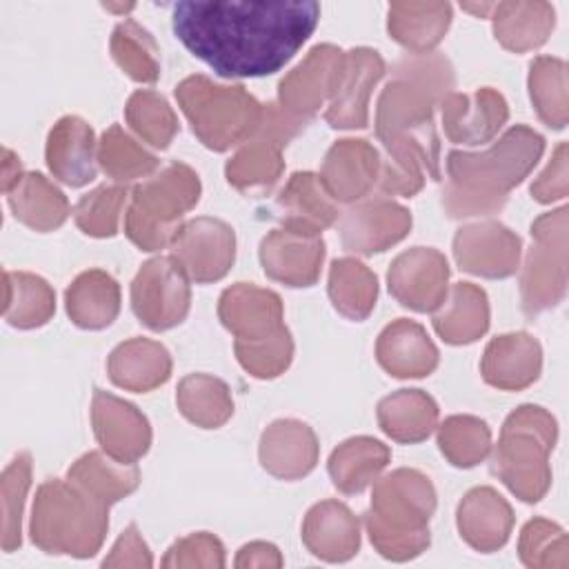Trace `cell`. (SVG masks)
Segmentation results:
<instances>
[{
    "label": "cell",
    "instance_id": "obj_1",
    "mask_svg": "<svg viewBox=\"0 0 569 569\" xmlns=\"http://www.w3.org/2000/svg\"><path fill=\"white\" fill-rule=\"evenodd\" d=\"M320 4L180 0L171 7L176 38L222 78H262L280 71L309 40Z\"/></svg>",
    "mask_w": 569,
    "mask_h": 569
},
{
    "label": "cell",
    "instance_id": "obj_2",
    "mask_svg": "<svg viewBox=\"0 0 569 569\" xmlns=\"http://www.w3.org/2000/svg\"><path fill=\"white\" fill-rule=\"evenodd\" d=\"M453 89V69L440 53L402 58L376 104V136L385 147L378 187L411 198L425 176L440 180V140L433 107Z\"/></svg>",
    "mask_w": 569,
    "mask_h": 569
},
{
    "label": "cell",
    "instance_id": "obj_3",
    "mask_svg": "<svg viewBox=\"0 0 569 569\" xmlns=\"http://www.w3.org/2000/svg\"><path fill=\"white\" fill-rule=\"evenodd\" d=\"M545 138L527 124L507 129L498 142L480 153L449 151L442 209L449 218L498 213L513 187L538 164Z\"/></svg>",
    "mask_w": 569,
    "mask_h": 569
},
{
    "label": "cell",
    "instance_id": "obj_4",
    "mask_svg": "<svg viewBox=\"0 0 569 569\" xmlns=\"http://www.w3.org/2000/svg\"><path fill=\"white\" fill-rule=\"evenodd\" d=\"M433 511L436 489L431 480L418 469L400 467L373 482L365 529L382 558L405 562L429 547Z\"/></svg>",
    "mask_w": 569,
    "mask_h": 569
},
{
    "label": "cell",
    "instance_id": "obj_5",
    "mask_svg": "<svg viewBox=\"0 0 569 569\" xmlns=\"http://www.w3.org/2000/svg\"><path fill=\"white\" fill-rule=\"evenodd\" d=\"M109 529V507L96 502L69 480H47L38 487L29 520L31 542L44 553L91 558Z\"/></svg>",
    "mask_w": 569,
    "mask_h": 569
},
{
    "label": "cell",
    "instance_id": "obj_6",
    "mask_svg": "<svg viewBox=\"0 0 569 569\" xmlns=\"http://www.w3.org/2000/svg\"><path fill=\"white\" fill-rule=\"evenodd\" d=\"M556 440V418L540 405H520L502 422L491 473L522 502L542 500L551 487L549 456Z\"/></svg>",
    "mask_w": 569,
    "mask_h": 569
},
{
    "label": "cell",
    "instance_id": "obj_7",
    "mask_svg": "<svg viewBox=\"0 0 569 569\" xmlns=\"http://www.w3.org/2000/svg\"><path fill=\"white\" fill-rule=\"evenodd\" d=\"M200 178L184 162H171L131 189L124 211V233L140 251L171 244L182 216L200 200Z\"/></svg>",
    "mask_w": 569,
    "mask_h": 569
},
{
    "label": "cell",
    "instance_id": "obj_8",
    "mask_svg": "<svg viewBox=\"0 0 569 569\" xmlns=\"http://www.w3.org/2000/svg\"><path fill=\"white\" fill-rule=\"evenodd\" d=\"M176 100L196 138L211 151L247 142L260 127L264 104L242 84H216L207 76H189L176 87Z\"/></svg>",
    "mask_w": 569,
    "mask_h": 569
},
{
    "label": "cell",
    "instance_id": "obj_9",
    "mask_svg": "<svg viewBox=\"0 0 569 569\" xmlns=\"http://www.w3.org/2000/svg\"><path fill=\"white\" fill-rule=\"evenodd\" d=\"M533 244L520 269V300L527 316L558 307L567 293V207L531 222Z\"/></svg>",
    "mask_w": 569,
    "mask_h": 569
},
{
    "label": "cell",
    "instance_id": "obj_10",
    "mask_svg": "<svg viewBox=\"0 0 569 569\" xmlns=\"http://www.w3.org/2000/svg\"><path fill=\"white\" fill-rule=\"evenodd\" d=\"M305 124L278 104H264L260 127L224 164L227 182L244 196H264L271 191L284 171L282 149Z\"/></svg>",
    "mask_w": 569,
    "mask_h": 569
},
{
    "label": "cell",
    "instance_id": "obj_11",
    "mask_svg": "<svg viewBox=\"0 0 569 569\" xmlns=\"http://www.w3.org/2000/svg\"><path fill=\"white\" fill-rule=\"evenodd\" d=\"M189 276L173 256L147 260L131 282V309L151 331H167L180 325L191 307Z\"/></svg>",
    "mask_w": 569,
    "mask_h": 569
},
{
    "label": "cell",
    "instance_id": "obj_12",
    "mask_svg": "<svg viewBox=\"0 0 569 569\" xmlns=\"http://www.w3.org/2000/svg\"><path fill=\"white\" fill-rule=\"evenodd\" d=\"M169 249L189 280L209 284L229 273L236 260V233L224 220L200 216L180 224Z\"/></svg>",
    "mask_w": 569,
    "mask_h": 569
},
{
    "label": "cell",
    "instance_id": "obj_13",
    "mask_svg": "<svg viewBox=\"0 0 569 569\" xmlns=\"http://www.w3.org/2000/svg\"><path fill=\"white\" fill-rule=\"evenodd\" d=\"M345 67V51L336 44H316L278 84V107L309 122L331 100Z\"/></svg>",
    "mask_w": 569,
    "mask_h": 569
},
{
    "label": "cell",
    "instance_id": "obj_14",
    "mask_svg": "<svg viewBox=\"0 0 569 569\" xmlns=\"http://www.w3.org/2000/svg\"><path fill=\"white\" fill-rule=\"evenodd\" d=\"M389 293L418 313L436 311L449 291V262L433 247H411L391 260Z\"/></svg>",
    "mask_w": 569,
    "mask_h": 569
},
{
    "label": "cell",
    "instance_id": "obj_15",
    "mask_svg": "<svg viewBox=\"0 0 569 569\" xmlns=\"http://www.w3.org/2000/svg\"><path fill=\"white\" fill-rule=\"evenodd\" d=\"M522 240L496 220L462 224L453 236V258L467 273L480 278H509L520 269Z\"/></svg>",
    "mask_w": 569,
    "mask_h": 569
},
{
    "label": "cell",
    "instance_id": "obj_16",
    "mask_svg": "<svg viewBox=\"0 0 569 569\" xmlns=\"http://www.w3.org/2000/svg\"><path fill=\"white\" fill-rule=\"evenodd\" d=\"M91 427L102 451L120 462L136 465L151 447L147 416L136 405L102 389L93 391Z\"/></svg>",
    "mask_w": 569,
    "mask_h": 569
},
{
    "label": "cell",
    "instance_id": "obj_17",
    "mask_svg": "<svg viewBox=\"0 0 569 569\" xmlns=\"http://www.w3.org/2000/svg\"><path fill=\"white\" fill-rule=\"evenodd\" d=\"M385 76V60L376 49L356 47L345 51L338 87L327 102L325 120L333 129H365L369 124V98Z\"/></svg>",
    "mask_w": 569,
    "mask_h": 569
},
{
    "label": "cell",
    "instance_id": "obj_18",
    "mask_svg": "<svg viewBox=\"0 0 569 569\" xmlns=\"http://www.w3.org/2000/svg\"><path fill=\"white\" fill-rule=\"evenodd\" d=\"M411 231V213L402 204L378 196L362 200L340 220L342 247L351 253L373 256L398 244Z\"/></svg>",
    "mask_w": 569,
    "mask_h": 569
},
{
    "label": "cell",
    "instance_id": "obj_19",
    "mask_svg": "<svg viewBox=\"0 0 569 569\" xmlns=\"http://www.w3.org/2000/svg\"><path fill=\"white\" fill-rule=\"evenodd\" d=\"M445 136L456 144H485L509 118L507 100L491 87H480L473 93L449 91L440 100Z\"/></svg>",
    "mask_w": 569,
    "mask_h": 569
},
{
    "label": "cell",
    "instance_id": "obj_20",
    "mask_svg": "<svg viewBox=\"0 0 569 569\" xmlns=\"http://www.w3.org/2000/svg\"><path fill=\"white\" fill-rule=\"evenodd\" d=\"M218 318L233 342L267 340L284 329L280 296L251 282H236L220 293Z\"/></svg>",
    "mask_w": 569,
    "mask_h": 569
},
{
    "label": "cell",
    "instance_id": "obj_21",
    "mask_svg": "<svg viewBox=\"0 0 569 569\" xmlns=\"http://www.w3.org/2000/svg\"><path fill=\"white\" fill-rule=\"evenodd\" d=\"M325 240L313 233L289 229L269 231L258 249L267 278L287 287H311L320 278L325 262Z\"/></svg>",
    "mask_w": 569,
    "mask_h": 569
},
{
    "label": "cell",
    "instance_id": "obj_22",
    "mask_svg": "<svg viewBox=\"0 0 569 569\" xmlns=\"http://www.w3.org/2000/svg\"><path fill=\"white\" fill-rule=\"evenodd\" d=\"M380 176V151L362 138H342L333 142L318 173L325 191L340 204L362 200Z\"/></svg>",
    "mask_w": 569,
    "mask_h": 569
},
{
    "label": "cell",
    "instance_id": "obj_23",
    "mask_svg": "<svg viewBox=\"0 0 569 569\" xmlns=\"http://www.w3.org/2000/svg\"><path fill=\"white\" fill-rule=\"evenodd\" d=\"M320 445L316 431L296 418L273 420L260 436L258 460L280 480H298L316 469Z\"/></svg>",
    "mask_w": 569,
    "mask_h": 569
},
{
    "label": "cell",
    "instance_id": "obj_24",
    "mask_svg": "<svg viewBox=\"0 0 569 569\" xmlns=\"http://www.w3.org/2000/svg\"><path fill=\"white\" fill-rule=\"evenodd\" d=\"M44 160L53 178L69 187H84L98 171L93 129L80 116H62L47 136Z\"/></svg>",
    "mask_w": 569,
    "mask_h": 569
},
{
    "label": "cell",
    "instance_id": "obj_25",
    "mask_svg": "<svg viewBox=\"0 0 569 569\" xmlns=\"http://www.w3.org/2000/svg\"><path fill=\"white\" fill-rule=\"evenodd\" d=\"M542 347L527 331H511L489 340L480 360L482 380L502 391H520L538 380Z\"/></svg>",
    "mask_w": 569,
    "mask_h": 569
},
{
    "label": "cell",
    "instance_id": "obj_26",
    "mask_svg": "<svg viewBox=\"0 0 569 569\" xmlns=\"http://www.w3.org/2000/svg\"><path fill=\"white\" fill-rule=\"evenodd\" d=\"M273 213L282 229L320 236L338 222V202L325 191L311 171H296L273 202Z\"/></svg>",
    "mask_w": 569,
    "mask_h": 569
},
{
    "label": "cell",
    "instance_id": "obj_27",
    "mask_svg": "<svg viewBox=\"0 0 569 569\" xmlns=\"http://www.w3.org/2000/svg\"><path fill=\"white\" fill-rule=\"evenodd\" d=\"M456 525L471 549L491 553L507 545L513 529V511L493 487H476L458 502Z\"/></svg>",
    "mask_w": 569,
    "mask_h": 569
},
{
    "label": "cell",
    "instance_id": "obj_28",
    "mask_svg": "<svg viewBox=\"0 0 569 569\" xmlns=\"http://www.w3.org/2000/svg\"><path fill=\"white\" fill-rule=\"evenodd\" d=\"M376 358L393 378H425L438 367L440 353L422 325L398 318L380 331Z\"/></svg>",
    "mask_w": 569,
    "mask_h": 569
},
{
    "label": "cell",
    "instance_id": "obj_29",
    "mask_svg": "<svg viewBox=\"0 0 569 569\" xmlns=\"http://www.w3.org/2000/svg\"><path fill=\"white\" fill-rule=\"evenodd\" d=\"M302 542L320 560L345 562L360 549V522L340 500L316 502L302 520Z\"/></svg>",
    "mask_w": 569,
    "mask_h": 569
},
{
    "label": "cell",
    "instance_id": "obj_30",
    "mask_svg": "<svg viewBox=\"0 0 569 569\" xmlns=\"http://www.w3.org/2000/svg\"><path fill=\"white\" fill-rule=\"evenodd\" d=\"M171 356L164 345L136 336L120 342L107 358V373L120 389L147 393L171 378Z\"/></svg>",
    "mask_w": 569,
    "mask_h": 569
},
{
    "label": "cell",
    "instance_id": "obj_31",
    "mask_svg": "<svg viewBox=\"0 0 569 569\" xmlns=\"http://www.w3.org/2000/svg\"><path fill=\"white\" fill-rule=\"evenodd\" d=\"M489 18L493 38L513 53L542 47L556 27V9L549 2H493Z\"/></svg>",
    "mask_w": 569,
    "mask_h": 569
},
{
    "label": "cell",
    "instance_id": "obj_32",
    "mask_svg": "<svg viewBox=\"0 0 569 569\" xmlns=\"http://www.w3.org/2000/svg\"><path fill=\"white\" fill-rule=\"evenodd\" d=\"M451 24L449 2H391L387 31L413 56L431 53Z\"/></svg>",
    "mask_w": 569,
    "mask_h": 569
},
{
    "label": "cell",
    "instance_id": "obj_33",
    "mask_svg": "<svg viewBox=\"0 0 569 569\" xmlns=\"http://www.w3.org/2000/svg\"><path fill=\"white\" fill-rule=\"evenodd\" d=\"M433 329L447 345H471L489 329V300L473 282H456L433 313Z\"/></svg>",
    "mask_w": 569,
    "mask_h": 569
},
{
    "label": "cell",
    "instance_id": "obj_34",
    "mask_svg": "<svg viewBox=\"0 0 569 569\" xmlns=\"http://www.w3.org/2000/svg\"><path fill=\"white\" fill-rule=\"evenodd\" d=\"M64 309L76 327L104 329L120 313V284L102 269L82 271L64 291Z\"/></svg>",
    "mask_w": 569,
    "mask_h": 569
},
{
    "label": "cell",
    "instance_id": "obj_35",
    "mask_svg": "<svg viewBox=\"0 0 569 569\" xmlns=\"http://www.w3.org/2000/svg\"><path fill=\"white\" fill-rule=\"evenodd\" d=\"M376 416L385 436L405 445L427 440L438 427V405L422 389H398L385 396Z\"/></svg>",
    "mask_w": 569,
    "mask_h": 569
},
{
    "label": "cell",
    "instance_id": "obj_36",
    "mask_svg": "<svg viewBox=\"0 0 569 569\" xmlns=\"http://www.w3.org/2000/svg\"><path fill=\"white\" fill-rule=\"evenodd\" d=\"M391 451L371 436H353L340 442L327 462L333 487L340 493H360L387 469Z\"/></svg>",
    "mask_w": 569,
    "mask_h": 569
},
{
    "label": "cell",
    "instance_id": "obj_37",
    "mask_svg": "<svg viewBox=\"0 0 569 569\" xmlns=\"http://www.w3.org/2000/svg\"><path fill=\"white\" fill-rule=\"evenodd\" d=\"M67 480L96 502L111 507L138 489L140 471L104 451H87L69 467Z\"/></svg>",
    "mask_w": 569,
    "mask_h": 569
},
{
    "label": "cell",
    "instance_id": "obj_38",
    "mask_svg": "<svg viewBox=\"0 0 569 569\" xmlns=\"http://www.w3.org/2000/svg\"><path fill=\"white\" fill-rule=\"evenodd\" d=\"M7 202L18 222L40 233L62 227L71 213L67 196L38 171L24 173L7 193Z\"/></svg>",
    "mask_w": 569,
    "mask_h": 569
},
{
    "label": "cell",
    "instance_id": "obj_39",
    "mask_svg": "<svg viewBox=\"0 0 569 569\" xmlns=\"http://www.w3.org/2000/svg\"><path fill=\"white\" fill-rule=\"evenodd\" d=\"M329 300L349 320H365L378 300L376 273L356 258H336L329 267Z\"/></svg>",
    "mask_w": 569,
    "mask_h": 569
},
{
    "label": "cell",
    "instance_id": "obj_40",
    "mask_svg": "<svg viewBox=\"0 0 569 569\" xmlns=\"http://www.w3.org/2000/svg\"><path fill=\"white\" fill-rule=\"evenodd\" d=\"M56 293L51 284L29 271H4V320L16 329H36L51 320Z\"/></svg>",
    "mask_w": 569,
    "mask_h": 569
},
{
    "label": "cell",
    "instance_id": "obj_41",
    "mask_svg": "<svg viewBox=\"0 0 569 569\" xmlns=\"http://www.w3.org/2000/svg\"><path fill=\"white\" fill-rule=\"evenodd\" d=\"M180 413L202 429H218L233 416V398L224 380L209 373H189L178 382Z\"/></svg>",
    "mask_w": 569,
    "mask_h": 569
},
{
    "label": "cell",
    "instance_id": "obj_42",
    "mask_svg": "<svg viewBox=\"0 0 569 569\" xmlns=\"http://www.w3.org/2000/svg\"><path fill=\"white\" fill-rule=\"evenodd\" d=\"M527 87L538 118L551 129H565L569 118L567 62L553 56L533 58Z\"/></svg>",
    "mask_w": 569,
    "mask_h": 569
},
{
    "label": "cell",
    "instance_id": "obj_43",
    "mask_svg": "<svg viewBox=\"0 0 569 569\" xmlns=\"http://www.w3.org/2000/svg\"><path fill=\"white\" fill-rule=\"evenodd\" d=\"M116 64L136 82L153 84L160 78V47L153 36L136 20L116 24L109 40Z\"/></svg>",
    "mask_w": 569,
    "mask_h": 569
},
{
    "label": "cell",
    "instance_id": "obj_44",
    "mask_svg": "<svg viewBox=\"0 0 569 569\" xmlns=\"http://www.w3.org/2000/svg\"><path fill=\"white\" fill-rule=\"evenodd\" d=\"M438 449L458 469L480 465L491 451V429L476 416H449L438 427Z\"/></svg>",
    "mask_w": 569,
    "mask_h": 569
},
{
    "label": "cell",
    "instance_id": "obj_45",
    "mask_svg": "<svg viewBox=\"0 0 569 569\" xmlns=\"http://www.w3.org/2000/svg\"><path fill=\"white\" fill-rule=\"evenodd\" d=\"M98 164L116 182H129L153 176L158 158L138 144L120 124H111L100 136Z\"/></svg>",
    "mask_w": 569,
    "mask_h": 569
},
{
    "label": "cell",
    "instance_id": "obj_46",
    "mask_svg": "<svg viewBox=\"0 0 569 569\" xmlns=\"http://www.w3.org/2000/svg\"><path fill=\"white\" fill-rule=\"evenodd\" d=\"M124 118L138 138H142L153 149H167L180 129L167 98L151 89H138L129 96Z\"/></svg>",
    "mask_w": 569,
    "mask_h": 569
},
{
    "label": "cell",
    "instance_id": "obj_47",
    "mask_svg": "<svg viewBox=\"0 0 569 569\" xmlns=\"http://www.w3.org/2000/svg\"><path fill=\"white\" fill-rule=\"evenodd\" d=\"M131 191L127 184H100L84 193L76 207L73 218L82 233L91 238H111L118 233L122 207Z\"/></svg>",
    "mask_w": 569,
    "mask_h": 569
},
{
    "label": "cell",
    "instance_id": "obj_48",
    "mask_svg": "<svg viewBox=\"0 0 569 569\" xmlns=\"http://www.w3.org/2000/svg\"><path fill=\"white\" fill-rule=\"evenodd\" d=\"M518 556L531 569H567L569 542L565 529L545 518L529 520L518 538Z\"/></svg>",
    "mask_w": 569,
    "mask_h": 569
},
{
    "label": "cell",
    "instance_id": "obj_49",
    "mask_svg": "<svg viewBox=\"0 0 569 569\" xmlns=\"http://www.w3.org/2000/svg\"><path fill=\"white\" fill-rule=\"evenodd\" d=\"M31 487V456L18 453L0 480L2 496V549L16 551L22 542V511Z\"/></svg>",
    "mask_w": 569,
    "mask_h": 569
},
{
    "label": "cell",
    "instance_id": "obj_50",
    "mask_svg": "<svg viewBox=\"0 0 569 569\" xmlns=\"http://www.w3.org/2000/svg\"><path fill=\"white\" fill-rule=\"evenodd\" d=\"M240 367L260 380H271L284 373L293 360V338L284 327L280 333L258 342H233Z\"/></svg>",
    "mask_w": 569,
    "mask_h": 569
},
{
    "label": "cell",
    "instance_id": "obj_51",
    "mask_svg": "<svg viewBox=\"0 0 569 569\" xmlns=\"http://www.w3.org/2000/svg\"><path fill=\"white\" fill-rule=\"evenodd\" d=\"M162 567H173V569H182V567H204V569H220L224 567V547L222 542L209 533V531H198V533H189L180 540H176L162 562Z\"/></svg>",
    "mask_w": 569,
    "mask_h": 569
},
{
    "label": "cell",
    "instance_id": "obj_52",
    "mask_svg": "<svg viewBox=\"0 0 569 569\" xmlns=\"http://www.w3.org/2000/svg\"><path fill=\"white\" fill-rule=\"evenodd\" d=\"M567 142H560L551 153L549 164L540 171V176L531 182V198L549 204L562 200L569 193V169H567Z\"/></svg>",
    "mask_w": 569,
    "mask_h": 569
},
{
    "label": "cell",
    "instance_id": "obj_53",
    "mask_svg": "<svg viewBox=\"0 0 569 569\" xmlns=\"http://www.w3.org/2000/svg\"><path fill=\"white\" fill-rule=\"evenodd\" d=\"M153 565L151 551L147 542L142 540L140 531L136 525H129L111 547L109 556L102 560V567H136V569H147Z\"/></svg>",
    "mask_w": 569,
    "mask_h": 569
},
{
    "label": "cell",
    "instance_id": "obj_54",
    "mask_svg": "<svg viewBox=\"0 0 569 569\" xmlns=\"http://www.w3.org/2000/svg\"><path fill=\"white\" fill-rule=\"evenodd\" d=\"M233 565H236L238 569H251V567L278 569V567H282V556H280V551H278L276 545L256 540V542H249V545L240 547V551H238Z\"/></svg>",
    "mask_w": 569,
    "mask_h": 569
},
{
    "label": "cell",
    "instance_id": "obj_55",
    "mask_svg": "<svg viewBox=\"0 0 569 569\" xmlns=\"http://www.w3.org/2000/svg\"><path fill=\"white\" fill-rule=\"evenodd\" d=\"M2 191L4 193H9L18 182H20V178L24 176L22 173V162H20V158L11 151V149H2Z\"/></svg>",
    "mask_w": 569,
    "mask_h": 569
},
{
    "label": "cell",
    "instance_id": "obj_56",
    "mask_svg": "<svg viewBox=\"0 0 569 569\" xmlns=\"http://www.w3.org/2000/svg\"><path fill=\"white\" fill-rule=\"evenodd\" d=\"M462 9H467V11L476 13V16H489L493 4H462Z\"/></svg>",
    "mask_w": 569,
    "mask_h": 569
}]
</instances>
